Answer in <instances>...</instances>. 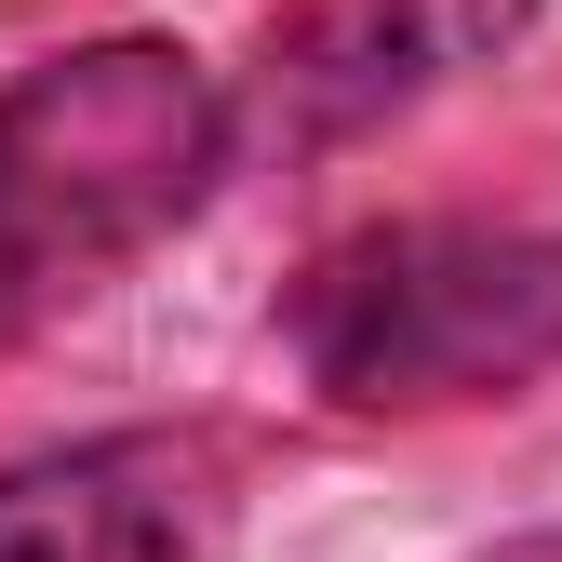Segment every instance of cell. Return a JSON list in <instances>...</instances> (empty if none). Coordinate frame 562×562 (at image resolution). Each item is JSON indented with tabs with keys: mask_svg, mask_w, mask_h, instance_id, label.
Returning a JSON list of instances; mask_svg holds the SVG:
<instances>
[{
	"mask_svg": "<svg viewBox=\"0 0 562 562\" xmlns=\"http://www.w3.org/2000/svg\"><path fill=\"white\" fill-rule=\"evenodd\" d=\"M241 161V94L161 27L67 41L0 81V362L54 335L108 268L175 241Z\"/></svg>",
	"mask_w": 562,
	"mask_h": 562,
	"instance_id": "6da1fadb",
	"label": "cell"
},
{
	"mask_svg": "<svg viewBox=\"0 0 562 562\" xmlns=\"http://www.w3.org/2000/svg\"><path fill=\"white\" fill-rule=\"evenodd\" d=\"M241 509L228 429H94L0 469V562H215Z\"/></svg>",
	"mask_w": 562,
	"mask_h": 562,
	"instance_id": "3957f363",
	"label": "cell"
},
{
	"mask_svg": "<svg viewBox=\"0 0 562 562\" xmlns=\"http://www.w3.org/2000/svg\"><path fill=\"white\" fill-rule=\"evenodd\" d=\"M536 0H295V14H268L255 41V108L281 148H335V134H362L389 108H415L429 81L482 67Z\"/></svg>",
	"mask_w": 562,
	"mask_h": 562,
	"instance_id": "277c9868",
	"label": "cell"
},
{
	"mask_svg": "<svg viewBox=\"0 0 562 562\" xmlns=\"http://www.w3.org/2000/svg\"><path fill=\"white\" fill-rule=\"evenodd\" d=\"M281 362L335 415H456L562 375V228L375 215L281 281Z\"/></svg>",
	"mask_w": 562,
	"mask_h": 562,
	"instance_id": "7a4b0ae2",
	"label": "cell"
}]
</instances>
